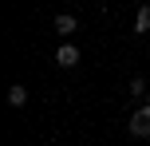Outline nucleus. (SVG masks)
<instances>
[{
  "instance_id": "1",
  "label": "nucleus",
  "mask_w": 150,
  "mask_h": 146,
  "mask_svg": "<svg viewBox=\"0 0 150 146\" xmlns=\"http://www.w3.org/2000/svg\"><path fill=\"white\" fill-rule=\"evenodd\" d=\"M130 134H134V138H150V107L130 115Z\"/></svg>"
},
{
  "instance_id": "2",
  "label": "nucleus",
  "mask_w": 150,
  "mask_h": 146,
  "mask_svg": "<svg viewBox=\"0 0 150 146\" xmlns=\"http://www.w3.org/2000/svg\"><path fill=\"white\" fill-rule=\"evenodd\" d=\"M55 63H59V67H75V63H79V47L75 44H59L55 47Z\"/></svg>"
},
{
  "instance_id": "3",
  "label": "nucleus",
  "mask_w": 150,
  "mask_h": 146,
  "mask_svg": "<svg viewBox=\"0 0 150 146\" xmlns=\"http://www.w3.org/2000/svg\"><path fill=\"white\" fill-rule=\"evenodd\" d=\"M8 103H12V107H24V103H28V87L12 83V87H8Z\"/></svg>"
},
{
  "instance_id": "4",
  "label": "nucleus",
  "mask_w": 150,
  "mask_h": 146,
  "mask_svg": "<svg viewBox=\"0 0 150 146\" xmlns=\"http://www.w3.org/2000/svg\"><path fill=\"white\" fill-rule=\"evenodd\" d=\"M134 32H138V36H146V32H150V4L138 8V16H134Z\"/></svg>"
},
{
  "instance_id": "5",
  "label": "nucleus",
  "mask_w": 150,
  "mask_h": 146,
  "mask_svg": "<svg viewBox=\"0 0 150 146\" xmlns=\"http://www.w3.org/2000/svg\"><path fill=\"white\" fill-rule=\"evenodd\" d=\"M75 28H79V24H75V16H55V32H59V36H71Z\"/></svg>"
},
{
  "instance_id": "6",
  "label": "nucleus",
  "mask_w": 150,
  "mask_h": 146,
  "mask_svg": "<svg viewBox=\"0 0 150 146\" xmlns=\"http://www.w3.org/2000/svg\"><path fill=\"white\" fill-rule=\"evenodd\" d=\"M130 95H146V79H130Z\"/></svg>"
},
{
  "instance_id": "7",
  "label": "nucleus",
  "mask_w": 150,
  "mask_h": 146,
  "mask_svg": "<svg viewBox=\"0 0 150 146\" xmlns=\"http://www.w3.org/2000/svg\"><path fill=\"white\" fill-rule=\"evenodd\" d=\"M146 107H150V103H146Z\"/></svg>"
}]
</instances>
